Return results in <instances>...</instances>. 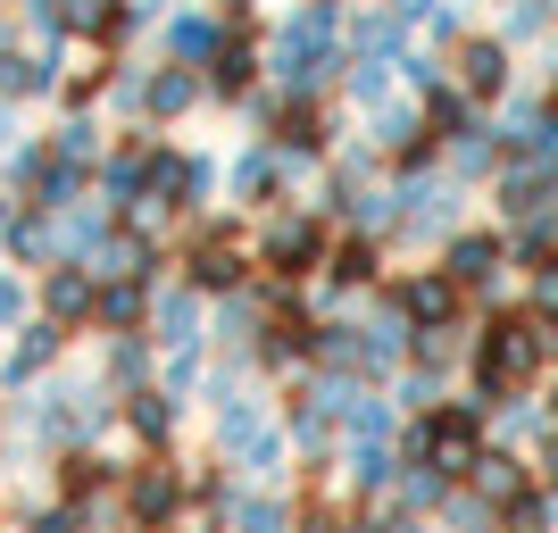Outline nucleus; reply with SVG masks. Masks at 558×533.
Listing matches in <instances>:
<instances>
[{
    "label": "nucleus",
    "mask_w": 558,
    "mask_h": 533,
    "mask_svg": "<svg viewBox=\"0 0 558 533\" xmlns=\"http://www.w3.org/2000/svg\"><path fill=\"white\" fill-rule=\"evenodd\" d=\"M209 359H217V350H159V384H167V392H184V400H201Z\"/></svg>",
    "instance_id": "nucleus-35"
},
{
    "label": "nucleus",
    "mask_w": 558,
    "mask_h": 533,
    "mask_svg": "<svg viewBox=\"0 0 558 533\" xmlns=\"http://www.w3.org/2000/svg\"><path fill=\"white\" fill-rule=\"evenodd\" d=\"M17 459V409H9V392H0V467Z\"/></svg>",
    "instance_id": "nucleus-38"
},
{
    "label": "nucleus",
    "mask_w": 558,
    "mask_h": 533,
    "mask_svg": "<svg viewBox=\"0 0 558 533\" xmlns=\"http://www.w3.org/2000/svg\"><path fill=\"white\" fill-rule=\"evenodd\" d=\"M184 517H192V467H184V450H175V459H142V450H134L125 492H117V525H125V533H167V525H184Z\"/></svg>",
    "instance_id": "nucleus-8"
},
{
    "label": "nucleus",
    "mask_w": 558,
    "mask_h": 533,
    "mask_svg": "<svg viewBox=\"0 0 558 533\" xmlns=\"http://www.w3.org/2000/svg\"><path fill=\"white\" fill-rule=\"evenodd\" d=\"M333 217L317 201H283L251 226V251H258V276L267 283H317L326 276V251H333Z\"/></svg>",
    "instance_id": "nucleus-5"
},
{
    "label": "nucleus",
    "mask_w": 558,
    "mask_h": 533,
    "mask_svg": "<svg viewBox=\"0 0 558 533\" xmlns=\"http://www.w3.org/2000/svg\"><path fill=\"white\" fill-rule=\"evenodd\" d=\"M0 258H9V267H25V276L59 267V217H50V209H25V201H17V217H9V242H0Z\"/></svg>",
    "instance_id": "nucleus-27"
},
{
    "label": "nucleus",
    "mask_w": 558,
    "mask_h": 533,
    "mask_svg": "<svg viewBox=\"0 0 558 533\" xmlns=\"http://www.w3.org/2000/svg\"><path fill=\"white\" fill-rule=\"evenodd\" d=\"M450 75H459V84L484 100V109H500V100L517 93V43L500 34V25H475V34L450 50Z\"/></svg>",
    "instance_id": "nucleus-15"
},
{
    "label": "nucleus",
    "mask_w": 558,
    "mask_h": 533,
    "mask_svg": "<svg viewBox=\"0 0 558 533\" xmlns=\"http://www.w3.org/2000/svg\"><path fill=\"white\" fill-rule=\"evenodd\" d=\"M34 308H43L50 325H68L75 342H93V308H100V267H84V258H59V267H43V276H34Z\"/></svg>",
    "instance_id": "nucleus-16"
},
{
    "label": "nucleus",
    "mask_w": 558,
    "mask_h": 533,
    "mask_svg": "<svg viewBox=\"0 0 558 533\" xmlns=\"http://www.w3.org/2000/svg\"><path fill=\"white\" fill-rule=\"evenodd\" d=\"M217 43H226V25H217L209 0H184V9H167L159 34H150V59H167V68H209Z\"/></svg>",
    "instance_id": "nucleus-17"
},
{
    "label": "nucleus",
    "mask_w": 558,
    "mask_h": 533,
    "mask_svg": "<svg viewBox=\"0 0 558 533\" xmlns=\"http://www.w3.org/2000/svg\"><path fill=\"white\" fill-rule=\"evenodd\" d=\"M93 375L117 400L142 392V384H159V342H150V334H100L93 342Z\"/></svg>",
    "instance_id": "nucleus-22"
},
{
    "label": "nucleus",
    "mask_w": 558,
    "mask_h": 533,
    "mask_svg": "<svg viewBox=\"0 0 558 533\" xmlns=\"http://www.w3.org/2000/svg\"><path fill=\"white\" fill-rule=\"evenodd\" d=\"M350 59V0H292L267 25V84L283 93H342Z\"/></svg>",
    "instance_id": "nucleus-2"
},
{
    "label": "nucleus",
    "mask_w": 558,
    "mask_h": 533,
    "mask_svg": "<svg viewBox=\"0 0 558 533\" xmlns=\"http://www.w3.org/2000/svg\"><path fill=\"white\" fill-rule=\"evenodd\" d=\"M251 226H258V217H242L233 201H226V209H209V217H192V226H175V283L209 292V301L251 292V283H258Z\"/></svg>",
    "instance_id": "nucleus-3"
},
{
    "label": "nucleus",
    "mask_w": 558,
    "mask_h": 533,
    "mask_svg": "<svg viewBox=\"0 0 558 533\" xmlns=\"http://www.w3.org/2000/svg\"><path fill=\"white\" fill-rule=\"evenodd\" d=\"M500 159H509V150H500V125H492V117H484V125H475V134H459V142H450V150H442V167H450V175H459L466 192H484L492 175H500Z\"/></svg>",
    "instance_id": "nucleus-29"
},
{
    "label": "nucleus",
    "mask_w": 558,
    "mask_h": 533,
    "mask_svg": "<svg viewBox=\"0 0 558 533\" xmlns=\"http://www.w3.org/2000/svg\"><path fill=\"white\" fill-rule=\"evenodd\" d=\"M125 467H134V450H93V441H75V450H59V459H50V492H59V500H84V509H109V517H117ZM117 533H125V525H117Z\"/></svg>",
    "instance_id": "nucleus-12"
},
{
    "label": "nucleus",
    "mask_w": 558,
    "mask_h": 533,
    "mask_svg": "<svg viewBox=\"0 0 558 533\" xmlns=\"http://www.w3.org/2000/svg\"><path fill=\"white\" fill-rule=\"evenodd\" d=\"M434 84H450V50H434V43H409L400 50V93H434Z\"/></svg>",
    "instance_id": "nucleus-34"
},
{
    "label": "nucleus",
    "mask_w": 558,
    "mask_h": 533,
    "mask_svg": "<svg viewBox=\"0 0 558 533\" xmlns=\"http://www.w3.org/2000/svg\"><path fill=\"white\" fill-rule=\"evenodd\" d=\"M484 117H492V109H484V100H475V93H466L459 75L425 93V125H434V142H442V150H450V142H459V134H475Z\"/></svg>",
    "instance_id": "nucleus-30"
},
{
    "label": "nucleus",
    "mask_w": 558,
    "mask_h": 533,
    "mask_svg": "<svg viewBox=\"0 0 558 533\" xmlns=\"http://www.w3.org/2000/svg\"><path fill=\"white\" fill-rule=\"evenodd\" d=\"M233 533H301V492L292 484H242L233 492Z\"/></svg>",
    "instance_id": "nucleus-25"
},
{
    "label": "nucleus",
    "mask_w": 558,
    "mask_h": 533,
    "mask_svg": "<svg viewBox=\"0 0 558 533\" xmlns=\"http://www.w3.org/2000/svg\"><path fill=\"white\" fill-rule=\"evenodd\" d=\"M184 425H192L184 392H167V384L125 392V450H142V459H175V450H184Z\"/></svg>",
    "instance_id": "nucleus-14"
},
{
    "label": "nucleus",
    "mask_w": 558,
    "mask_h": 533,
    "mask_svg": "<svg viewBox=\"0 0 558 533\" xmlns=\"http://www.w3.org/2000/svg\"><path fill=\"white\" fill-rule=\"evenodd\" d=\"M0 350H9V334H0Z\"/></svg>",
    "instance_id": "nucleus-42"
},
{
    "label": "nucleus",
    "mask_w": 558,
    "mask_h": 533,
    "mask_svg": "<svg viewBox=\"0 0 558 533\" xmlns=\"http://www.w3.org/2000/svg\"><path fill=\"white\" fill-rule=\"evenodd\" d=\"M209 109H226V117H242L258 100V84H267V43H242V34H226V43H217V59L209 68Z\"/></svg>",
    "instance_id": "nucleus-18"
},
{
    "label": "nucleus",
    "mask_w": 558,
    "mask_h": 533,
    "mask_svg": "<svg viewBox=\"0 0 558 533\" xmlns=\"http://www.w3.org/2000/svg\"><path fill=\"white\" fill-rule=\"evenodd\" d=\"M201 109H209V75L150 59V125H159V134H175V125H192Z\"/></svg>",
    "instance_id": "nucleus-23"
},
{
    "label": "nucleus",
    "mask_w": 558,
    "mask_h": 533,
    "mask_svg": "<svg viewBox=\"0 0 558 533\" xmlns=\"http://www.w3.org/2000/svg\"><path fill=\"white\" fill-rule=\"evenodd\" d=\"M484 450H492V400H475V392H442L434 409H417L400 425V459L442 467L450 484H466Z\"/></svg>",
    "instance_id": "nucleus-4"
},
{
    "label": "nucleus",
    "mask_w": 558,
    "mask_h": 533,
    "mask_svg": "<svg viewBox=\"0 0 558 533\" xmlns=\"http://www.w3.org/2000/svg\"><path fill=\"white\" fill-rule=\"evenodd\" d=\"M283 434H292V459L301 467H333L342 459V409H333L326 375H301V384H276Z\"/></svg>",
    "instance_id": "nucleus-10"
},
{
    "label": "nucleus",
    "mask_w": 558,
    "mask_h": 533,
    "mask_svg": "<svg viewBox=\"0 0 558 533\" xmlns=\"http://www.w3.org/2000/svg\"><path fill=\"white\" fill-rule=\"evenodd\" d=\"M333 475H342V500H350V509L392 500V484H400V441H350V434H342V459H333Z\"/></svg>",
    "instance_id": "nucleus-20"
},
{
    "label": "nucleus",
    "mask_w": 558,
    "mask_h": 533,
    "mask_svg": "<svg viewBox=\"0 0 558 533\" xmlns=\"http://www.w3.org/2000/svg\"><path fill=\"white\" fill-rule=\"evenodd\" d=\"M68 359H75V334H68V325H50L43 308H34V317L9 334V350H0V392H9V400L34 392V384H43V375H59Z\"/></svg>",
    "instance_id": "nucleus-13"
},
{
    "label": "nucleus",
    "mask_w": 558,
    "mask_h": 533,
    "mask_svg": "<svg viewBox=\"0 0 558 533\" xmlns=\"http://www.w3.org/2000/svg\"><path fill=\"white\" fill-rule=\"evenodd\" d=\"M492 217L500 226H525V217H542V209H558V167H542V159H500V175H492Z\"/></svg>",
    "instance_id": "nucleus-19"
},
{
    "label": "nucleus",
    "mask_w": 558,
    "mask_h": 533,
    "mask_svg": "<svg viewBox=\"0 0 558 533\" xmlns=\"http://www.w3.org/2000/svg\"><path fill=\"white\" fill-rule=\"evenodd\" d=\"M150 308H159V283H142V276H100L93 342H100V334H150Z\"/></svg>",
    "instance_id": "nucleus-24"
},
{
    "label": "nucleus",
    "mask_w": 558,
    "mask_h": 533,
    "mask_svg": "<svg viewBox=\"0 0 558 533\" xmlns=\"http://www.w3.org/2000/svg\"><path fill=\"white\" fill-rule=\"evenodd\" d=\"M109 134H117V125H109L100 109H59V125H50V150H59L68 167H93V175H100V159H109Z\"/></svg>",
    "instance_id": "nucleus-28"
},
{
    "label": "nucleus",
    "mask_w": 558,
    "mask_h": 533,
    "mask_svg": "<svg viewBox=\"0 0 558 533\" xmlns=\"http://www.w3.org/2000/svg\"><path fill=\"white\" fill-rule=\"evenodd\" d=\"M384 292L400 301V317L417 325V334H450V325H475V301H466L459 283H450L442 258H425V267H392Z\"/></svg>",
    "instance_id": "nucleus-11"
},
{
    "label": "nucleus",
    "mask_w": 558,
    "mask_h": 533,
    "mask_svg": "<svg viewBox=\"0 0 558 533\" xmlns=\"http://www.w3.org/2000/svg\"><path fill=\"white\" fill-rule=\"evenodd\" d=\"M9 142H25V100H0V150Z\"/></svg>",
    "instance_id": "nucleus-37"
},
{
    "label": "nucleus",
    "mask_w": 558,
    "mask_h": 533,
    "mask_svg": "<svg viewBox=\"0 0 558 533\" xmlns=\"http://www.w3.org/2000/svg\"><path fill=\"white\" fill-rule=\"evenodd\" d=\"M150 342H159V350H217L209 342V292H192V283L167 276L159 308H150Z\"/></svg>",
    "instance_id": "nucleus-21"
},
{
    "label": "nucleus",
    "mask_w": 558,
    "mask_h": 533,
    "mask_svg": "<svg viewBox=\"0 0 558 533\" xmlns=\"http://www.w3.org/2000/svg\"><path fill=\"white\" fill-rule=\"evenodd\" d=\"M466 484L484 492L492 509H509V500H525L542 475H534V450H509V441H492L484 459H475V475H466Z\"/></svg>",
    "instance_id": "nucleus-26"
},
{
    "label": "nucleus",
    "mask_w": 558,
    "mask_h": 533,
    "mask_svg": "<svg viewBox=\"0 0 558 533\" xmlns=\"http://www.w3.org/2000/svg\"><path fill=\"white\" fill-rule=\"evenodd\" d=\"M25 317H34V276H25V267H9V258H0V334H17Z\"/></svg>",
    "instance_id": "nucleus-36"
},
{
    "label": "nucleus",
    "mask_w": 558,
    "mask_h": 533,
    "mask_svg": "<svg viewBox=\"0 0 558 533\" xmlns=\"http://www.w3.org/2000/svg\"><path fill=\"white\" fill-rule=\"evenodd\" d=\"M9 217H17V192H0V242H9Z\"/></svg>",
    "instance_id": "nucleus-39"
},
{
    "label": "nucleus",
    "mask_w": 558,
    "mask_h": 533,
    "mask_svg": "<svg viewBox=\"0 0 558 533\" xmlns=\"http://www.w3.org/2000/svg\"><path fill=\"white\" fill-rule=\"evenodd\" d=\"M317 184H326V167L292 159V150L267 142V134H242L226 150V201L242 217H267V209H283V201H301V192H317Z\"/></svg>",
    "instance_id": "nucleus-6"
},
{
    "label": "nucleus",
    "mask_w": 558,
    "mask_h": 533,
    "mask_svg": "<svg viewBox=\"0 0 558 533\" xmlns=\"http://www.w3.org/2000/svg\"><path fill=\"white\" fill-rule=\"evenodd\" d=\"M50 167H59L50 134H25V142H9V150H0V192H17V201H34Z\"/></svg>",
    "instance_id": "nucleus-32"
},
{
    "label": "nucleus",
    "mask_w": 558,
    "mask_h": 533,
    "mask_svg": "<svg viewBox=\"0 0 558 533\" xmlns=\"http://www.w3.org/2000/svg\"><path fill=\"white\" fill-rule=\"evenodd\" d=\"M142 9H150V17H167V9H184V0H142Z\"/></svg>",
    "instance_id": "nucleus-40"
},
{
    "label": "nucleus",
    "mask_w": 558,
    "mask_h": 533,
    "mask_svg": "<svg viewBox=\"0 0 558 533\" xmlns=\"http://www.w3.org/2000/svg\"><path fill=\"white\" fill-rule=\"evenodd\" d=\"M558 367V350H550V325L534 317L525 301H492L475 308V334H466V392L475 400H525L542 392Z\"/></svg>",
    "instance_id": "nucleus-1"
},
{
    "label": "nucleus",
    "mask_w": 558,
    "mask_h": 533,
    "mask_svg": "<svg viewBox=\"0 0 558 533\" xmlns=\"http://www.w3.org/2000/svg\"><path fill=\"white\" fill-rule=\"evenodd\" d=\"M100 109H109V125H150V59H117Z\"/></svg>",
    "instance_id": "nucleus-31"
},
{
    "label": "nucleus",
    "mask_w": 558,
    "mask_h": 533,
    "mask_svg": "<svg viewBox=\"0 0 558 533\" xmlns=\"http://www.w3.org/2000/svg\"><path fill=\"white\" fill-rule=\"evenodd\" d=\"M392 192H400L392 251H409V258H434L450 233L466 226V201H475V192H466L450 167H417V175H392Z\"/></svg>",
    "instance_id": "nucleus-7"
},
{
    "label": "nucleus",
    "mask_w": 558,
    "mask_h": 533,
    "mask_svg": "<svg viewBox=\"0 0 558 533\" xmlns=\"http://www.w3.org/2000/svg\"><path fill=\"white\" fill-rule=\"evenodd\" d=\"M17 34H25V43L68 50L75 43V0H17Z\"/></svg>",
    "instance_id": "nucleus-33"
},
{
    "label": "nucleus",
    "mask_w": 558,
    "mask_h": 533,
    "mask_svg": "<svg viewBox=\"0 0 558 533\" xmlns=\"http://www.w3.org/2000/svg\"><path fill=\"white\" fill-rule=\"evenodd\" d=\"M542 325H550V350H558V308H542Z\"/></svg>",
    "instance_id": "nucleus-41"
},
{
    "label": "nucleus",
    "mask_w": 558,
    "mask_h": 533,
    "mask_svg": "<svg viewBox=\"0 0 558 533\" xmlns=\"http://www.w3.org/2000/svg\"><path fill=\"white\" fill-rule=\"evenodd\" d=\"M450 267V283H459L466 301L475 308H492V301H509V276H517V251H509V226H500V217H484V226H475V217H466L459 233H450L442 251H434Z\"/></svg>",
    "instance_id": "nucleus-9"
},
{
    "label": "nucleus",
    "mask_w": 558,
    "mask_h": 533,
    "mask_svg": "<svg viewBox=\"0 0 558 533\" xmlns=\"http://www.w3.org/2000/svg\"><path fill=\"white\" fill-rule=\"evenodd\" d=\"M109 533H117V525H109Z\"/></svg>",
    "instance_id": "nucleus-43"
}]
</instances>
